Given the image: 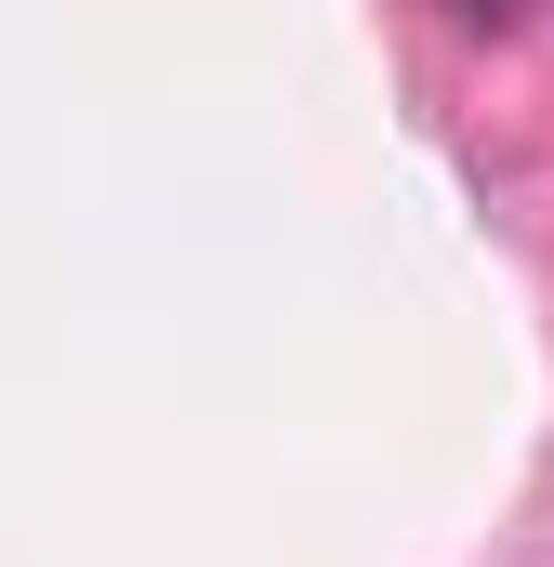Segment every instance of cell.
Returning a JSON list of instances; mask_svg holds the SVG:
<instances>
[{
  "label": "cell",
  "mask_w": 554,
  "mask_h": 567,
  "mask_svg": "<svg viewBox=\"0 0 554 567\" xmlns=\"http://www.w3.org/2000/svg\"><path fill=\"white\" fill-rule=\"evenodd\" d=\"M449 27H515V0H435Z\"/></svg>",
  "instance_id": "cell-1"
}]
</instances>
